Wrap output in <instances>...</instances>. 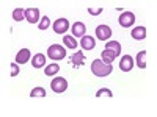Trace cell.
Instances as JSON below:
<instances>
[{
  "instance_id": "obj_1",
  "label": "cell",
  "mask_w": 157,
  "mask_h": 117,
  "mask_svg": "<svg viewBox=\"0 0 157 117\" xmlns=\"http://www.w3.org/2000/svg\"><path fill=\"white\" fill-rule=\"evenodd\" d=\"M112 64L104 62L102 59H94L91 62V72H93L96 76H107L112 72Z\"/></svg>"
},
{
  "instance_id": "obj_2",
  "label": "cell",
  "mask_w": 157,
  "mask_h": 117,
  "mask_svg": "<svg viewBox=\"0 0 157 117\" xmlns=\"http://www.w3.org/2000/svg\"><path fill=\"white\" fill-rule=\"evenodd\" d=\"M47 55H49L50 59H55V61L63 59L64 56H66V48L61 47V45H58V44H54V45H50V47H49Z\"/></svg>"
},
{
  "instance_id": "obj_3",
  "label": "cell",
  "mask_w": 157,
  "mask_h": 117,
  "mask_svg": "<svg viewBox=\"0 0 157 117\" xmlns=\"http://www.w3.org/2000/svg\"><path fill=\"white\" fill-rule=\"evenodd\" d=\"M50 89L54 90L55 94L64 92V90L68 89V81H66V78H63V76H55L54 80H52V83H50Z\"/></svg>"
},
{
  "instance_id": "obj_4",
  "label": "cell",
  "mask_w": 157,
  "mask_h": 117,
  "mask_svg": "<svg viewBox=\"0 0 157 117\" xmlns=\"http://www.w3.org/2000/svg\"><path fill=\"white\" fill-rule=\"evenodd\" d=\"M118 22H120V25H121V27H124V28L132 27L134 22H135L134 12H130V11H124V12H121V16H120V19H118Z\"/></svg>"
},
{
  "instance_id": "obj_5",
  "label": "cell",
  "mask_w": 157,
  "mask_h": 117,
  "mask_svg": "<svg viewBox=\"0 0 157 117\" xmlns=\"http://www.w3.org/2000/svg\"><path fill=\"white\" fill-rule=\"evenodd\" d=\"M68 28H69V20L68 19H57L55 22H54V31L57 33V34H63V33H66L68 31Z\"/></svg>"
},
{
  "instance_id": "obj_6",
  "label": "cell",
  "mask_w": 157,
  "mask_h": 117,
  "mask_svg": "<svg viewBox=\"0 0 157 117\" xmlns=\"http://www.w3.org/2000/svg\"><path fill=\"white\" fill-rule=\"evenodd\" d=\"M110 36H112V28L109 25H99L96 28V37L101 39V41H107Z\"/></svg>"
},
{
  "instance_id": "obj_7",
  "label": "cell",
  "mask_w": 157,
  "mask_h": 117,
  "mask_svg": "<svg viewBox=\"0 0 157 117\" xmlns=\"http://www.w3.org/2000/svg\"><path fill=\"white\" fill-rule=\"evenodd\" d=\"M134 67V58L130 56V55H126L120 59V69L123 72H130Z\"/></svg>"
},
{
  "instance_id": "obj_8",
  "label": "cell",
  "mask_w": 157,
  "mask_h": 117,
  "mask_svg": "<svg viewBox=\"0 0 157 117\" xmlns=\"http://www.w3.org/2000/svg\"><path fill=\"white\" fill-rule=\"evenodd\" d=\"M25 19L29 20V23H35L39 20V9L38 8H29L25 9Z\"/></svg>"
},
{
  "instance_id": "obj_9",
  "label": "cell",
  "mask_w": 157,
  "mask_h": 117,
  "mask_svg": "<svg viewBox=\"0 0 157 117\" xmlns=\"http://www.w3.org/2000/svg\"><path fill=\"white\" fill-rule=\"evenodd\" d=\"M30 59V50L29 48H21L16 55V62L17 64H25Z\"/></svg>"
},
{
  "instance_id": "obj_10",
  "label": "cell",
  "mask_w": 157,
  "mask_h": 117,
  "mask_svg": "<svg viewBox=\"0 0 157 117\" xmlns=\"http://www.w3.org/2000/svg\"><path fill=\"white\" fill-rule=\"evenodd\" d=\"M32 66H33L35 69L44 67V66H46V56H44L43 53H36V55L33 56V59H32Z\"/></svg>"
},
{
  "instance_id": "obj_11",
  "label": "cell",
  "mask_w": 157,
  "mask_h": 117,
  "mask_svg": "<svg viewBox=\"0 0 157 117\" xmlns=\"http://www.w3.org/2000/svg\"><path fill=\"white\" fill-rule=\"evenodd\" d=\"M69 62L72 64V66L78 67V66H83L85 64V55L82 53V51H78V53H74L69 59Z\"/></svg>"
},
{
  "instance_id": "obj_12",
  "label": "cell",
  "mask_w": 157,
  "mask_h": 117,
  "mask_svg": "<svg viewBox=\"0 0 157 117\" xmlns=\"http://www.w3.org/2000/svg\"><path fill=\"white\" fill-rule=\"evenodd\" d=\"M85 25H83V22H75L74 25H72V34L75 36V37H83L85 36Z\"/></svg>"
},
{
  "instance_id": "obj_13",
  "label": "cell",
  "mask_w": 157,
  "mask_h": 117,
  "mask_svg": "<svg viewBox=\"0 0 157 117\" xmlns=\"http://www.w3.org/2000/svg\"><path fill=\"white\" fill-rule=\"evenodd\" d=\"M80 45H82V48H85V50H93L94 45H96V41H94L91 36H83V37L80 39Z\"/></svg>"
},
{
  "instance_id": "obj_14",
  "label": "cell",
  "mask_w": 157,
  "mask_h": 117,
  "mask_svg": "<svg viewBox=\"0 0 157 117\" xmlns=\"http://www.w3.org/2000/svg\"><path fill=\"white\" fill-rule=\"evenodd\" d=\"M130 34H132V37L137 39V41H141V39L146 37V28L145 27H135Z\"/></svg>"
},
{
  "instance_id": "obj_15",
  "label": "cell",
  "mask_w": 157,
  "mask_h": 117,
  "mask_svg": "<svg viewBox=\"0 0 157 117\" xmlns=\"http://www.w3.org/2000/svg\"><path fill=\"white\" fill-rule=\"evenodd\" d=\"M105 50H110V51H113L116 56H120V53H121V45H120V42H116V41H110V42H107Z\"/></svg>"
},
{
  "instance_id": "obj_16",
  "label": "cell",
  "mask_w": 157,
  "mask_h": 117,
  "mask_svg": "<svg viewBox=\"0 0 157 117\" xmlns=\"http://www.w3.org/2000/svg\"><path fill=\"white\" fill-rule=\"evenodd\" d=\"M101 58H102L104 62L112 64V61L116 59V55L113 53V51H110V50H104V51H102V55H101Z\"/></svg>"
},
{
  "instance_id": "obj_17",
  "label": "cell",
  "mask_w": 157,
  "mask_h": 117,
  "mask_svg": "<svg viewBox=\"0 0 157 117\" xmlns=\"http://www.w3.org/2000/svg\"><path fill=\"white\" fill-rule=\"evenodd\" d=\"M145 58H146V50L138 51V55H137V66H138L140 69H146V61H145Z\"/></svg>"
},
{
  "instance_id": "obj_18",
  "label": "cell",
  "mask_w": 157,
  "mask_h": 117,
  "mask_svg": "<svg viewBox=\"0 0 157 117\" xmlns=\"http://www.w3.org/2000/svg\"><path fill=\"white\" fill-rule=\"evenodd\" d=\"M60 72V66L55 62V64H50V66H47L46 69H44V73L47 75V76H54V75H57Z\"/></svg>"
},
{
  "instance_id": "obj_19",
  "label": "cell",
  "mask_w": 157,
  "mask_h": 117,
  "mask_svg": "<svg viewBox=\"0 0 157 117\" xmlns=\"http://www.w3.org/2000/svg\"><path fill=\"white\" fill-rule=\"evenodd\" d=\"M63 42H64V45H66L68 48H75L77 47V41H75L74 36H64Z\"/></svg>"
},
{
  "instance_id": "obj_20",
  "label": "cell",
  "mask_w": 157,
  "mask_h": 117,
  "mask_svg": "<svg viewBox=\"0 0 157 117\" xmlns=\"http://www.w3.org/2000/svg\"><path fill=\"white\" fill-rule=\"evenodd\" d=\"M13 19L17 20V22L24 20V19H25V9H22V8H16L14 11H13Z\"/></svg>"
},
{
  "instance_id": "obj_21",
  "label": "cell",
  "mask_w": 157,
  "mask_h": 117,
  "mask_svg": "<svg viewBox=\"0 0 157 117\" xmlns=\"http://www.w3.org/2000/svg\"><path fill=\"white\" fill-rule=\"evenodd\" d=\"M30 97H33V98H39V97H46V90L43 89V87H35V89H32V92H30Z\"/></svg>"
},
{
  "instance_id": "obj_22",
  "label": "cell",
  "mask_w": 157,
  "mask_h": 117,
  "mask_svg": "<svg viewBox=\"0 0 157 117\" xmlns=\"http://www.w3.org/2000/svg\"><path fill=\"white\" fill-rule=\"evenodd\" d=\"M50 27V20H49V17L47 16H43L41 17V22H39V30H47Z\"/></svg>"
},
{
  "instance_id": "obj_23",
  "label": "cell",
  "mask_w": 157,
  "mask_h": 117,
  "mask_svg": "<svg viewBox=\"0 0 157 117\" xmlns=\"http://www.w3.org/2000/svg\"><path fill=\"white\" fill-rule=\"evenodd\" d=\"M113 97V92L110 89H105V87H102V89H99L98 92H96V97Z\"/></svg>"
},
{
  "instance_id": "obj_24",
  "label": "cell",
  "mask_w": 157,
  "mask_h": 117,
  "mask_svg": "<svg viewBox=\"0 0 157 117\" xmlns=\"http://www.w3.org/2000/svg\"><path fill=\"white\" fill-rule=\"evenodd\" d=\"M19 73V67L16 66V62H11V76H16Z\"/></svg>"
},
{
  "instance_id": "obj_25",
  "label": "cell",
  "mask_w": 157,
  "mask_h": 117,
  "mask_svg": "<svg viewBox=\"0 0 157 117\" xmlns=\"http://www.w3.org/2000/svg\"><path fill=\"white\" fill-rule=\"evenodd\" d=\"M88 12H90L91 16H99L101 12H102V8H98V9H91V8H90V9H88Z\"/></svg>"
}]
</instances>
